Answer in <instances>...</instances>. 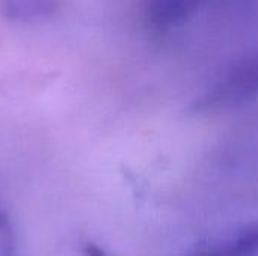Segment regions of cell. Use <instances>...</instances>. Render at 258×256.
<instances>
[{"instance_id":"cell-2","label":"cell","mask_w":258,"mask_h":256,"mask_svg":"<svg viewBox=\"0 0 258 256\" xmlns=\"http://www.w3.org/2000/svg\"><path fill=\"white\" fill-rule=\"evenodd\" d=\"M258 253V228L225 240L195 256H255Z\"/></svg>"},{"instance_id":"cell-1","label":"cell","mask_w":258,"mask_h":256,"mask_svg":"<svg viewBox=\"0 0 258 256\" xmlns=\"http://www.w3.org/2000/svg\"><path fill=\"white\" fill-rule=\"evenodd\" d=\"M255 97H258V53L249 54L227 68L203 95L198 107L225 109Z\"/></svg>"},{"instance_id":"cell-3","label":"cell","mask_w":258,"mask_h":256,"mask_svg":"<svg viewBox=\"0 0 258 256\" xmlns=\"http://www.w3.org/2000/svg\"><path fill=\"white\" fill-rule=\"evenodd\" d=\"M0 256H15L14 232L8 217L0 211Z\"/></svg>"}]
</instances>
